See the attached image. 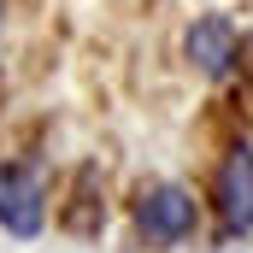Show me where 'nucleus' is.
<instances>
[{"mask_svg":"<svg viewBox=\"0 0 253 253\" xmlns=\"http://www.w3.org/2000/svg\"><path fill=\"white\" fill-rule=\"evenodd\" d=\"M194 224H200V206H194L189 189H177V183L141 189V200H135V230H141L147 248H177V242H189Z\"/></svg>","mask_w":253,"mask_h":253,"instance_id":"obj_1","label":"nucleus"},{"mask_svg":"<svg viewBox=\"0 0 253 253\" xmlns=\"http://www.w3.org/2000/svg\"><path fill=\"white\" fill-rule=\"evenodd\" d=\"M47 224V183L36 165H0V230L36 242Z\"/></svg>","mask_w":253,"mask_h":253,"instance_id":"obj_2","label":"nucleus"},{"mask_svg":"<svg viewBox=\"0 0 253 253\" xmlns=\"http://www.w3.org/2000/svg\"><path fill=\"white\" fill-rule=\"evenodd\" d=\"M183 53L200 77H224L230 65L242 59V36H236V24L224 18V12H206V18H194L189 36H183Z\"/></svg>","mask_w":253,"mask_h":253,"instance_id":"obj_3","label":"nucleus"},{"mask_svg":"<svg viewBox=\"0 0 253 253\" xmlns=\"http://www.w3.org/2000/svg\"><path fill=\"white\" fill-rule=\"evenodd\" d=\"M218 218L230 236H248L253 230V147H230V159L218 165Z\"/></svg>","mask_w":253,"mask_h":253,"instance_id":"obj_4","label":"nucleus"}]
</instances>
